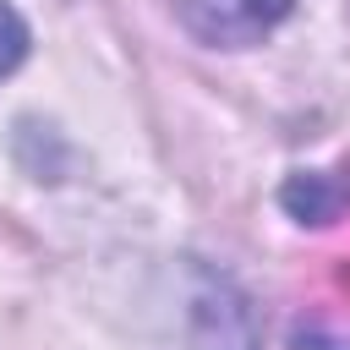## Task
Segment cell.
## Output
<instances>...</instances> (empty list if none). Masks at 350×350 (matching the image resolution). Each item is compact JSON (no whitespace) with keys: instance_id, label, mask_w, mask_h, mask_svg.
Here are the masks:
<instances>
[{"instance_id":"obj_1","label":"cell","mask_w":350,"mask_h":350,"mask_svg":"<svg viewBox=\"0 0 350 350\" xmlns=\"http://www.w3.org/2000/svg\"><path fill=\"white\" fill-rule=\"evenodd\" d=\"M175 22L213 49H246L257 44L268 27L284 22L290 0H170Z\"/></svg>"},{"instance_id":"obj_2","label":"cell","mask_w":350,"mask_h":350,"mask_svg":"<svg viewBox=\"0 0 350 350\" xmlns=\"http://www.w3.org/2000/svg\"><path fill=\"white\" fill-rule=\"evenodd\" d=\"M279 202L301 224H334L350 208V170H301L279 186Z\"/></svg>"},{"instance_id":"obj_3","label":"cell","mask_w":350,"mask_h":350,"mask_svg":"<svg viewBox=\"0 0 350 350\" xmlns=\"http://www.w3.org/2000/svg\"><path fill=\"white\" fill-rule=\"evenodd\" d=\"M22 55H27V22L16 16V5H11V0H0V77H5V71H16V66H22Z\"/></svg>"},{"instance_id":"obj_4","label":"cell","mask_w":350,"mask_h":350,"mask_svg":"<svg viewBox=\"0 0 350 350\" xmlns=\"http://www.w3.org/2000/svg\"><path fill=\"white\" fill-rule=\"evenodd\" d=\"M295 345H301V350H345V345H334V339H328V334H317V328L295 334Z\"/></svg>"}]
</instances>
